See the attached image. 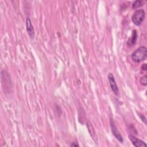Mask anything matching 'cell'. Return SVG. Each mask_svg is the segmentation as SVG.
Masks as SVG:
<instances>
[{
    "mask_svg": "<svg viewBox=\"0 0 147 147\" xmlns=\"http://www.w3.org/2000/svg\"><path fill=\"white\" fill-rule=\"evenodd\" d=\"M147 57V49L145 47L141 46L132 55V60L136 63H140L146 59Z\"/></svg>",
    "mask_w": 147,
    "mask_h": 147,
    "instance_id": "1",
    "label": "cell"
},
{
    "mask_svg": "<svg viewBox=\"0 0 147 147\" xmlns=\"http://www.w3.org/2000/svg\"><path fill=\"white\" fill-rule=\"evenodd\" d=\"M145 17V12L143 9L136 11L132 17V20L133 23L137 26H140L144 21Z\"/></svg>",
    "mask_w": 147,
    "mask_h": 147,
    "instance_id": "2",
    "label": "cell"
},
{
    "mask_svg": "<svg viewBox=\"0 0 147 147\" xmlns=\"http://www.w3.org/2000/svg\"><path fill=\"white\" fill-rule=\"evenodd\" d=\"M108 79H109V81L110 82V87H111L112 91L114 92V93L115 95H118L119 90H118L117 85L116 83L115 78L112 73H109L108 74Z\"/></svg>",
    "mask_w": 147,
    "mask_h": 147,
    "instance_id": "3",
    "label": "cell"
},
{
    "mask_svg": "<svg viewBox=\"0 0 147 147\" xmlns=\"http://www.w3.org/2000/svg\"><path fill=\"white\" fill-rule=\"evenodd\" d=\"M110 126H111V132L113 134V135L116 137V138L119 141H120L121 142H123L124 141V140H123V138L121 136V134H120L119 132L118 131V130L117 129L114 121L111 119V122H110Z\"/></svg>",
    "mask_w": 147,
    "mask_h": 147,
    "instance_id": "4",
    "label": "cell"
},
{
    "mask_svg": "<svg viewBox=\"0 0 147 147\" xmlns=\"http://www.w3.org/2000/svg\"><path fill=\"white\" fill-rule=\"evenodd\" d=\"M129 138L130 140V141L132 142V143L133 144V145L136 147L146 146V144L144 141L135 137L134 136H133L132 135H129Z\"/></svg>",
    "mask_w": 147,
    "mask_h": 147,
    "instance_id": "5",
    "label": "cell"
},
{
    "mask_svg": "<svg viewBox=\"0 0 147 147\" xmlns=\"http://www.w3.org/2000/svg\"><path fill=\"white\" fill-rule=\"evenodd\" d=\"M26 27H27V31L29 36L31 37V39H34L35 37V31H34V28L32 26V22L29 17L27 18V20H26Z\"/></svg>",
    "mask_w": 147,
    "mask_h": 147,
    "instance_id": "6",
    "label": "cell"
},
{
    "mask_svg": "<svg viewBox=\"0 0 147 147\" xmlns=\"http://www.w3.org/2000/svg\"><path fill=\"white\" fill-rule=\"evenodd\" d=\"M137 37H138V35H137V31L136 30L133 31L132 35L131 37L130 38V39L128 40V41L127 42L128 46H132L133 45L135 44V43L137 41Z\"/></svg>",
    "mask_w": 147,
    "mask_h": 147,
    "instance_id": "7",
    "label": "cell"
},
{
    "mask_svg": "<svg viewBox=\"0 0 147 147\" xmlns=\"http://www.w3.org/2000/svg\"><path fill=\"white\" fill-rule=\"evenodd\" d=\"M87 128H88V129H89V131L91 134V136H92V137L93 138V139L95 140V138H97V137H96V134H95V130L93 127V125H91V124L90 122H88L87 123Z\"/></svg>",
    "mask_w": 147,
    "mask_h": 147,
    "instance_id": "8",
    "label": "cell"
},
{
    "mask_svg": "<svg viewBox=\"0 0 147 147\" xmlns=\"http://www.w3.org/2000/svg\"><path fill=\"white\" fill-rule=\"evenodd\" d=\"M145 2L144 1H142V0H137V1H136L133 3L132 5V8L133 9H137L142 5H144Z\"/></svg>",
    "mask_w": 147,
    "mask_h": 147,
    "instance_id": "9",
    "label": "cell"
},
{
    "mask_svg": "<svg viewBox=\"0 0 147 147\" xmlns=\"http://www.w3.org/2000/svg\"><path fill=\"white\" fill-rule=\"evenodd\" d=\"M140 82L142 85L146 86L147 85V77H146V75H144L142 77H141L140 80Z\"/></svg>",
    "mask_w": 147,
    "mask_h": 147,
    "instance_id": "10",
    "label": "cell"
},
{
    "mask_svg": "<svg viewBox=\"0 0 147 147\" xmlns=\"http://www.w3.org/2000/svg\"><path fill=\"white\" fill-rule=\"evenodd\" d=\"M140 117L141 118V120L145 123V124H146V118H145L143 115H141V114L140 115Z\"/></svg>",
    "mask_w": 147,
    "mask_h": 147,
    "instance_id": "11",
    "label": "cell"
},
{
    "mask_svg": "<svg viewBox=\"0 0 147 147\" xmlns=\"http://www.w3.org/2000/svg\"><path fill=\"white\" fill-rule=\"evenodd\" d=\"M142 70H146V69H147V67H146V64H144L142 66Z\"/></svg>",
    "mask_w": 147,
    "mask_h": 147,
    "instance_id": "12",
    "label": "cell"
},
{
    "mask_svg": "<svg viewBox=\"0 0 147 147\" xmlns=\"http://www.w3.org/2000/svg\"><path fill=\"white\" fill-rule=\"evenodd\" d=\"M71 146H79V145H78V144H77V142H74V143H72L71 145Z\"/></svg>",
    "mask_w": 147,
    "mask_h": 147,
    "instance_id": "13",
    "label": "cell"
}]
</instances>
